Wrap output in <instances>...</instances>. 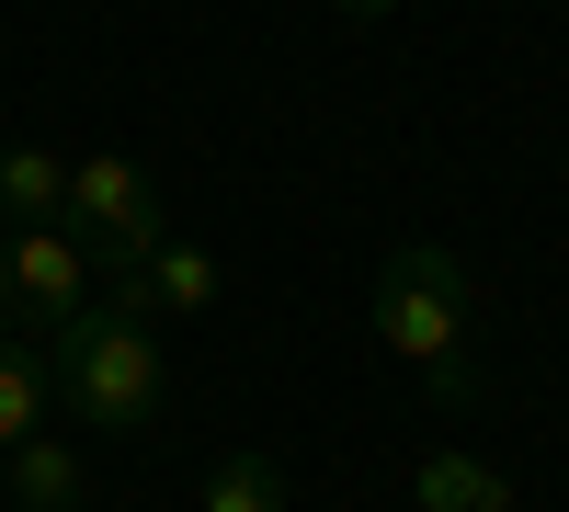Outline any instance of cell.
<instances>
[{"instance_id":"obj_1","label":"cell","mask_w":569,"mask_h":512,"mask_svg":"<svg viewBox=\"0 0 569 512\" xmlns=\"http://www.w3.org/2000/svg\"><path fill=\"white\" fill-rule=\"evenodd\" d=\"M365 319H376V342H388V353H410V377L433 388L445 410L479 399V377H467V262H456L445 240H399L388 262H376Z\"/></svg>"},{"instance_id":"obj_2","label":"cell","mask_w":569,"mask_h":512,"mask_svg":"<svg viewBox=\"0 0 569 512\" xmlns=\"http://www.w3.org/2000/svg\"><path fill=\"white\" fill-rule=\"evenodd\" d=\"M46 388H58V410L80 433H149L160 422V342H149V319L91 297L69 331L46 342Z\"/></svg>"},{"instance_id":"obj_3","label":"cell","mask_w":569,"mask_h":512,"mask_svg":"<svg viewBox=\"0 0 569 512\" xmlns=\"http://www.w3.org/2000/svg\"><path fill=\"white\" fill-rule=\"evenodd\" d=\"M80 308H91V251L69 240L58 217L12 228V240H0V331H12V342H58Z\"/></svg>"},{"instance_id":"obj_4","label":"cell","mask_w":569,"mask_h":512,"mask_svg":"<svg viewBox=\"0 0 569 512\" xmlns=\"http://www.w3.org/2000/svg\"><path fill=\"white\" fill-rule=\"evenodd\" d=\"M58 228L91 251V273H126L137 251L160 240V194H149V171L137 160H69V205Z\"/></svg>"},{"instance_id":"obj_5","label":"cell","mask_w":569,"mask_h":512,"mask_svg":"<svg viewBox=\"0 0 569 512\" xmlns=\"http://www.w3.org/2000/svg\"><path fill=\"white\" fill-rule=\"evenodd\" d=\"M217 285H228L217 251H206V240H171V228H160L126 273H103V297L137 308V319H194V308H217Z\"/></svg>"},{"instance_id":"obj_6","label":"cell","mask_w":569,"mask_h":512,"mask_svg":"<svg viewBox=\"0 0 569 512\" xmlns=\"http://www.w3.org/2000/svg\"><path fill=\"white\" fill-rule=\"evenodd\" d=\"M410 501H421V512H512V479L490 468V455H467V444H445V455H421V479H410Z\"/></svg>"},{"instance_id":"obj_7","label":"cell","mask_w":569,"mask_h":512,"mask_svg":"<svg viewBox=\"0 0 569 512\" xmlns=\"http://www.w3.org/2000/svg\"><path fill=\"white\" fill-rule=\"evenodd\" d=\"M0 490H12L23 512H80V490H91V479H80V455H69V444L23 433L12 455H0Z\"/></svg>"},{"instance_id":"obj_8","label":"cell","mask_w":569,"mask_h":512,"mask_svg":"<svg viewBox=\"0 0 569 512\" xmlns=\"http://www.w3.org/2000/svg\"><path fill=\"white\" fill-rule=\"evenodd\" d=\"M194 512H284V455L273 444H228L206 468V501Z\"/></svg>"},{"instance_id":"obj_9","label":"cell","mask_w":569,"mask_h":512,"mask_svg":"<svg viewBox=\"0 0 569 512\" xmlns=\"http://www.w3.org/2000/svg\"><path fill=\"white\" fill-rule=\"evenodd\" d=\"M69 205V160L58 149H0V228H46Z\"/></svg>"},{"instance_id":"obj_10","label":"cell","mask_w":569,"mask_h":512,"mask_svg":"<svg viewBox=\"0 0 569 512\" xmlns=\"http://www.w3.org/2000/svg\"><path fill=\"white\" fill-rule=\"evenodd\" d=\"M46 399H58L46 388V353H23L12 331H0V455H12L23 433H46Z\"/></svg>"},{"instance_id":"obj_11","label":"cell","mask_w":569,"mask_h":512,"mask_svg":"<svg viewBox=\"0 0 569 512\" xmlns=\"http://www.w3.org/2000/svg\"><path fill=\"white\" fill-rule=\"evenodd\" d=\"M330 12H353V23H376V12H399V0H330Z\"/></svg>"}]
</instances>
